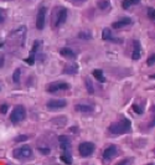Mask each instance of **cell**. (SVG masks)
<instances>
[{
    "mask_svg": "<svg viewBox=\"0 0 155 165\" xmlns=\"http://www.w3.org/2000/svg\"><path fill=\"white\" fill-rule=\"evenodd\" d=\"M76 111L81 112V113H89V112L93 111V107L88 106V104H77L76 106Z\"/></svg>",
    "mask_w": 155,
    "mask_h": 165,
    "instance_id": "ac0fdd59",
    "label": "cell"
},
{
    "mask_svg": "<svg viewBox=\"0 0 155 165\" xmlns=\"http://www.w3.org/2000/svg\"><path fill=\"white\" fill-rule=\"evenodd\" d=\"M132 128V123L129 119H123L121 122H117V123H112L109 127H108V130L112 133V134H124L127 132H129Z\"/></svg>",
    "mask_w": 155,
    "mask_h": 165,
    "instance_id": "6da1fadb",
    "label": "cell"
},
{
    "mask_svg": "<svg viewBox=\"0 0 155 165\" xmlns=\"http://www.w3.org/2000/svg\"><path fill=\"white\" fill-rule=\"evenodd\" d=\"M39 152H41V153L45 154V155L50 154V149H48V148H39Z\"/></svg>",
    "mask_w": 155,
    "mask_h": 165,
    "instance_id": "4dcf8cb0",
    "label": "cell"
},
{
    "mask_svg": "<svg viewBox=\"0 0 155 165\" xmlns=\"http://www.w3.org/2000/svg\"><path fill=\"white\" fill-rule=\"evenodd\" d=\"M25 140H27V137H26V135H19L17 138H15V142H16V143L25 142Z\"/></svg>",
    "mask_w": 155,
    "mask_h": 165,
    "instance_id": "83f0119b",
    "label": "cell"
},
{
    "mask_svg": "<svg viewBox=\"0 0 155 165\" xmlns=\"http://www.w3.org/2000/svg\"><path fill=\"white\" fill-rule=\"evenodd\" d=\"M67 20V9L66 7H57L52 12V26L58 27L65 24Z\"/></svg>",
    "mask_w": 155,
    "mask_h": 165,
    "instance_id": "7a4b0ae2",
    "label": "cell"
},
{
    "mask_svg": "<svg viewBox=\"0 0 155 165\" xmlns=\"http://www.w3.org/2000/svg\"><path fill=\"white\" fill-rule=\"evenodd\" d=\"M102 39H103L104 41H113V42H121V41H122V40H119V39H116L108 27L103 29V31H102Z\"/></svg>",
    "mask_w": 155,
    "mask_h": 165,
    "instance_id": "8fae6325",
    "label": "cell"
},
{
    "mask_svg": "<svg viewBox=\"0 0 155 165\" xmlns=\"http://www.w3.org/2000/svg\"><path fill=\"white\" fill-rule=\"evenodd\" d=\"M31 153H32L31 148L29 145H24V147L19 148V149H15L12 155H14V158L20 159V158H29V157H31Z\"/></svg>",
    "mask_w": 155,
    "mask_h": 165,
    "instance_id": "8992f818",
    "label": "cell"
},
{
    "mask_svg": "<svg viewBox=\"0 0 155 165\" xmlns=\"http://www.w3.org/2000/svg\"><path fill=\"white\" fill-rule=\"evenodd\" d=\"M86 86H87V91H88V93H89V94H93V93H94V88H93L92 82H91L88 78H86Z\"/></svg>",
    "mask_w": 155,
    "mask_h": 165,
    "instance_id": "7402d4cb",
    "label": "cell"
},
{
    "mask_svg": "<svg viewBox=\"0 0 155 165\" xmlns=\"http://www.w3.org/2000/svg\"><path fill=\"white\" fill-rule=\"evenodd\" d=\"M25 116H26L25 108H24L22 106H16V107L12 109L11 114H10V120H11V123L16 124V123H20V122L25 118Z\"/></svg>",
    "mask_w": 155,
    "mask_h": 165,
    "instance_id": "3957f363",
    "label": "cell"
},
{
    "mask_svg": "<svg viewBox=\"0 0 155 165\" xmlns=\"http://www.w3.org/2000/svg\"><path fill=\"white\" fill-rule=\"evenodd\" d=\"M45 19H46V7L42 6L39 9L37 16H36V29L37 30H42L45 27Z\"/></svg>",
    "mask_w": 155,
    "mask_h": 165,
    "instance_id": "5b68a950",
    "label": "cell"
},
{
    "mask_svg": "<svg viewBox=\"0 0 155 165\" xmlns=\"http://www.w3.org/2000/svg\"><path fill=\"white\" fill-rule=\"evenodd\" d=\"M133 109H134L135 113H138V114H142V113H143V109H142L140 107H138L137 104H133Z\"/></svg>",
    "mask_w": 155,
    "mask_h": 165,
    "instance_id": "f546056e",
    "label": "cell"
},
{
    "mask_svg": "<svg viewBox=\"0 0 155 165\" xmlns=\"http://www.w3.org/2000/svg\"><path fill=\"white\" fill-rule=\"evenodd\" d=\"M2 65H4V57L1 56V57H0V67H1Z\"/></svg>",
    "mask_w": 155,
    "mask_h": 165,
    "instance_id": "1f68e13d",
    "label": "cell"
},
{
    "mask_svg": "<svg viewBox=\"0 0 155 165\" xmlns=\"http://www.w3.org/2000/svg\"><path fill=\"white\" fill-rule=\"evenodd\" d=\"M46 106L48 109H61L67 106V102L65 99H52V101H48Z\"/></svg>",
    "mask_w": 155,
    "mask_h": 165,
    "instance_id": "ba28073f",
    "label": "cell"
},
{
    "mask_svg": "<svg viewBox=\"0 0 155 165\" xmlns=\"http://www.w3.org/2000/svg\"><path fill=\"white\" fill-rule=\"evenodd\" d=\"M7 108H9L7 104H1V106H0V113H1V114H5V113L7 112Z\"/></svg>",
    "mask_w": 155,
    "mask_h": 165,
    "instance_id": "f1b7e54d",
    "label": "cell"
},
{
    "mask_svg": "<svg viewBox=\"0 0 155 165\" xmlns=\"http://www.w3.org/2000/svg\"><path fill=\"white\" fill-rule=\"evenodd\" d=\"M130 24H132V19L130 17H123V19L113 22L112 26H113V29H122V27H125V26H128Z\"/></svg>",
    "mask_w": 155,
    "mask_h": 165,
    "instance_id": "7c38bea8",
    "label": "cell"
},
{
    "mask_svg": "<svg viewBox=\"0 0 155 165\" xmlns=\"http://www.w3.org/2000/svg\"><path fill=\"white\" fill-rule=\"evenodd\" d=\"M117 147L116 145H111V147H108L104 152H103V159L104 160H111V159H113L116 155H117Z\"/></svg>",
    "mask_w": 155,
    "mask_h": 165,
    "instance_id": "30bf717a",
    "label": "cell"
},
{
    "mask_svg": "<svg viewBox=\"0 0 155 165\" xmlns=\"http://www.w3.org/2000/svg\"><path fill=\"white\" fill-rule=\"evenodd\" d=\"M92 73H93V77H94L97 81H99L101 83L106 82V77H104V73H103L102 70H93Z\"/></svg>",
    "mask_w": 155,
    "mask_h": 165,
    "instance_id": "e0dca14e",
    "label": "cell"
},
{
    "mask_svg": "<svg viewBox=\"0 0 155 165\" xmlns=\"http://www.w3.org/2000/svg\"><path fill=\"white\" fill-rule=\"evenodd\" d=\"M78 37H80V39H86V40H89V39H92V35H89L88 32H80Z\"/></svg>",
    "mask_w": 155,
    "mask_h": 165,
    "instance_id": "cb8c5ba5",
    "label": "cell"
},
{
    "mask_svg": "<svg viewBox=\"0 0 155 165\" xmlns=\"http://www.w3.org/2000/svg\"><path fill=\"white\" fill-rule=\"evenodd\" d=\"M58 142H60V147H61V149H62L63 152L70 149L71 142H70L68 137H66V135H60V137H58Z\"/></svg>",
    "mask_w": 155,
    "mask_h": 165,
    "instance_id": "4fadbf2b",
    "label": "cell"
},
{
    "mask_svg": "<svg viewBox=\"0 0 155 165\" xmlns=\"http://www.w3.org/2000/svg\"><path fill=\"white\" fill-rule=\"evenodd\" d=\"M130 164H132V159L128 158V159H124V160H122V162H119L117 165H130Z\"/></svg>",
    "mask_w": 155,
    "mask_h": 165,
    "instance_id": "4316f807",
    "label": "cell"
},
{
    "mask_svg": "<svg viewBox=\"0 0 155 165\" xmlns=\"http://www.w3.org/2000/svg\"><path fill=\"white\" fill-rule=\"evenodd\" d=\"M6 20V11L0 7V24H2Z\"/></svg>",
    "mask_w": 155,
    "mask_h": 165,
    "instance_id": "603a6c76",
    "label": "cell"
},
{
    "mask_svg": "<svg viewBox=\"0 0 155 165\" xmlns=\"http://www.w3.org/2000/svg\"><path fill=\"white\" fill-rule=\"evenodd\" d=\"M154 62H155V55L153 54L149 59H148V61H147V64H148V66H153L154 65Z\"/></svg>",
    "mask_w": 155,
    "mask_h": 165,
    "instance_id": "484cf974",
    "label": "cell"
},
{
    "mask_svg": "<svg viewBox=\"0 0 155 165\" xmlns=\"http://www.w3.org/2000/svg\"><path fill=\"white\" fill-rule=\"evenodd\" d=\"M60 54H61L63 57H66V59H76V54H75L71 49H68V47L61 49V50H60Z\"/></svg>",
    "mask_w": 155,
    "mask_h": 165,
    "instance_id": "5bb4252c",
    "label": "cell"
},
{
    "mask_svg": "<svg viewBox=\"0 0 155 165\" xmlns=\"http://www.w3.org/2000/svg\"><path fill=\"white\" fill-rule=\"evenodd\" d=\"M60 159H61V162L65 163V164H67V165L72 164V157H71V153H70L68 150H65V152L62 153V155L60 157Z\"/></svg>",
    "mask_w": 155,
    "mask_h": 165,
    "instance_id": "9a60e30c",
    "label": "cell"
},
{
    "mask_svg": "<svg viewBox=\"0 0 155 165\" xmlns=\"http://www.w3.org/2000/svg\"><path fill=\"white\" fill-rule=\"evenodd\" d=\"M133 54H132V59L134 61L139 60L142 57V46H140V42L138 40H134L133 41Z\"/></svg>",
    "mask_w": 155,
    "mask_h": 165,
    "instance_id": "9c48e42d",
    "label": "cell"
},
{
    "mask_svg": "<svg viewBox=\"0 0 155 165\" xmlns=\"http://www.w3.org/2000/svg\"><path fill=\"white\" fill-rule=\"evenodd\" d=\"M148 16H149V19H152V20H154V19H155L154 7H149V9H148Z\"/></svg>",
    "mask_w": 155,
    "mask_h": 165,
    "instance_id": "d4e9b609",
    "label": "cell"
},
{
    "mask_svg": "<svg viewBox=\"0 0 155 165\" xmlns=\"http://www.w3.org/2000/svg\"><path fill=\"white\" fill-rule=\"evenodd\" d=\"M94 149H96V147H94V144L91 143V142H83V143H81V144L78 145V152H80V154H81L82 157H84V158L92 155V153L94 152Z\"/></svg>",
    "mask_w": 155,
    "mask_h": 165,
    "instance_id": "277c9868",
    "label": "cell"
},
{
    "mask_svg": "<svg viewBox=\"0 0 155 165\" xmlns=\"http://www.w3.org/2000/svg\"><path fill=\"white\" fill-rule=\"evenodd\" d=\"M20 75H21V70L20 68H16L12 73V81L15 83H20Z\"/></svg>",
    "mask_w": 155,
    "mask_h": 165,
    "instance_id": "ffe728a7",
    "label": "cell"
},
{
    "mask_svg": "<svg viewBox=\"0 0 155 165\" xmlns=\"http://www.w3.org/2000/svg\"><path fill=\"white\" fill-rule=\"evenodd\" d=\"M148 165H154V164H153V163H152V164H148Z\"/></svg>",
    "mask_w": 155,
    "mask_h": 165,
    "instance_id": "d6a6232c",
    "label": "cell"
},
{
    "mask_svg": "<svg viewBox=\"0 0 155 165\" xmlns=\"http://www.w3.org/2000/svg\"><path fill=\"white\" fill-rule=\"evenodd\" d=\"M139 2H140V0H123L122 1V7L124 10H127V9H129L133 5H138Z\"/></svg>",
    "mask_w": 155,
    "mask_h": 165,
    "instance_id": "d6986e66",
    "label": "cell"
},
{
    "mask_svg": "<svg viewBox=\"0 0 155 165\" xmlns=\"http://www.w3.org/2000/svg\"><path fill=\"white\" fill-rule=\"evenodd\" d=\"M108 6H109V0H104V1L98 0V7H99V9L104 10V9H107Z\"/></svg>",
    "mask_w": 155,
    "mask_h": 165,
    "instance_id": "44dd1931",
    "label": "cell"
},
{
    "mask_svg": "<svg viewBox=\"0 0 155 165\" xmlns=\"http://www.w3.org/2000/svg\"><path fill=\"white\" fill-rule=\"evenodd\" d=\"M77 72H78V66L76 64L68 65L67 67L63 68V73H67V75H76Z\"/></svg>",
    "mask_w": 155,
    "mask_h": 165,
    "instance_id": "2e32d148",
    "label": "cell"
},
{
    "mask_svg": "<svg viewBox=\"0 0 155 165\" xmlns=\"http://www.w3.org/2000/svg\"><path fill=\"white\" fill-rule=\"evenodd\" d=\"M68 88H70V84L67 82H52L47 87V91L50 93H56L58 91H63V89H68Z\"/></svg>",
    "mask_w": 155,
    "mask_h": 165,
    "instance_id": "52a82bcc",
    "label": "cell"
}]
</instances>
